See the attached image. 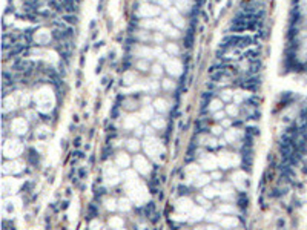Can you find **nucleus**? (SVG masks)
I'll return each instance as SVG.
<instances>
[{"mask_svg":"<svg viewBox=\"0 0 307 230\" xmlns=\"http://www.w3.org/2000/svg\"><path fill=\"white\" fill-rule=\"evenodd\" d=\"M292 43L296 54H293V68L300 57H306L302 69L307 71V0H295L292 15Z\"/></svg>","mask_w":307,"mask_h":230,"instance_id":"1","label":"nucleus"},{"mask_svg":"<svg viewBox=\"0 0 307 230\" xmlns=\"http://www.w3.org/2000/svg\"><path fill=\"white\" fill-rule=\"evenodd\" d=\"M221 106H223V100H221L220 97H218V98H213V100L211 101V103H209L207 109L213 114V112H217V110H220V109H221Z\"/></svg>","mask_w":307,"mask_h":230,"instance_id":"2","label":"nucleus"},{"mask_svg":"<svg viewBox=\"0 0 307 230\" xmlns=\"http://www.w3.org/2000/svg\"><path fill=\"white\" fill-rule=\"evenodd\" d=\"M154 109L155 110H158V112H161V114H164L167 110V108H166V101H164L163 98L161 100H155V103H154Z\"/></svg>","mask_w":307,"mask_h":230,"instance_id":"3","label":"nucleus"},{"mask_svg":"<svg viewBox=\"0 0 307 230\" xmlns=\"http://www.w3.org/2000/svg\"><path fill=\"white\" fill-rule=\"evenodd\" d=\"M203 195L204 196H207L209 200L211 198H215V196H218V192L213 187H204V192H203Z\"/></svg>","mask_w":307,"mask_h":230,"instance_id":"4","label":"nucleus"},{"mask_svg":"<svg viewBox=\"0 0 307 230\" xmlns=\"http://www.w3.org/2000/svg\"><path fill=\"white\" fill-rule=\"evenodd\" d=\"M226 112H227L229 115H232V117H237V115H240V112H241V110H240L235 104H229L227 108H226Z\"/></svg>","mask_w":307,"mask_h":230,"instance_id":"5","label":"nucleus"},{"mask_svg":"<svg viewBox=\"0 0 307 230\" xmlns=\"http://www.w3.org/2000/svg\"><path fill=\"white\" fill-rule=\"evenodd\" d=\"M209 181H211V176L203 175V176H200V178H198V181H195V186H197V187H201V186H206Z\"/></svg>","mask_w":307,"mask_h":230,"instance_id":"6","label":"nucleus"},{"mask_svg":"<svg viewBox=\"0 0 307 230\" xmlns=\"http://www.w3.org/2000/svg\"><path fill=\"white\" fill-rule=\"evenodd\" d=\"M152 124L155 127H158V129H163V127L166 126V121H164V118L157 117V118H154V120H152Z\"/></svg>","mask_w":307,"mask_h":230,"instance_id":"7","label":"nucleus"},{"mask_svg":"<svg viewBox=\"0 0 307 230\" xmlns=\"http://www.w3.org/2000/svg\"><path fill=\"white\" fill-rule=\"evenodd\" d=\"M88 216H89V218L99 216V209H97L94 204H89V207H88Z\"/></svg>","mask_w":307,"mask_h":230,"instance_id":"8","label":"nucleus"},{"mask_svg":"<svg viewBox=\"0 0 307 230\" xmlns=\"http://www.w3.org/2000/svg\"><path fill=\"white\" fill-rule=\"evenodd\" d=\"M244 134H249V135H252V137H256V135H260V129H258L256 126H247Z\"/></svg>","mask_w":307,"mask_h":230,"instance_id":"9","label":"nucleus"},{"mask_svg":"<svg viewBox=\"0 0 307 230\" xmlns=\"http://www.w3.org/2000/svg\"><path fill=\"white\" fill-rule=\"evenodd\" d=\"M207 200H209V198L204 196V195H200V196L197 198V201L200 202V206H201V207H211V202H209Z\"/></svg>","mask_w":307,"mask_h":230,"instance_id":"10","label":"nucleus"},{"mask_svg":"<svg viewBox=\"0 0 307 230\" xmlns=\"http://www.w3.org/2000/svg\"><path fill=\"white\" fill-rule=\"evenodd\" d=\"M232 94H230L229 91H223V92H220V98L223 100V101H230V98H232Z\"/></svg>","mask_w":307,"mask_h":230,"instance_id":"11","label":"nucleus"},{"mask_svg":"<svg viewBox=\"0 0 307 230\" xmlns=\"http://www.w3.org/2000/svg\"><path fill=\"white\" fill-rule=\"evenodd\" d=\"M128 147L131 149V150H137V149L140 147L138 140H129V141H128Z\"/></svg>","mask_w":307,"mask_h":230,"instance_id":"12","label":"nucleus"},{"mask_svg":"<svg viewBox=\"0 0 307 230\" xmlns=\"http://www.w3.org/2000/svg\"><path fill=\"white\" fill-rule=\"evenodd\" d=\"M224 115H226V114L220 109V110H217V112H213V118H215L217 121H221V120L224 118Z\"/></svg>","mask_w":307,"mask_h":230,"instance_id":"13","label":"nucleus"},{"mask_svg":"<svg viewBox=\"0 0 307 230\" xmlns=\"http://www.w3.org/2000/svg\"><path fill=\"white\" fill-rule=\"evenodd\" d=\"M163 87H164V89H172V87H173V81L172 80H163Z\"/></svg>","mask_w":307,"mask_h":230,"instance_id":"14","label":"nucleus"},{"mask_svg":"<svg viewBox=\"0 0 307 230\" xmlns=\"http://www.w3.org/2000/svg\"><path fill=\"white\" fill-rule=\"evenodd\" d=\"M220 212H226V213H233V209L229 206H221L220 207Z\"/></svg>","mask_w":307,"mask_h":230,"instance_id":"15","label":"nucleus"},{"mask_svg":"<svg viewBox=\"0 0 307 230\" xmlns=\"http://www.w3.org/2000/svg\"><path fill=\"white\" fill-rule=\"evenodd\" d=\"M223 130L224 129H223V126H221V124H220V127H213V129H212L213 135H221V134H223Z\"/></svg>","mask_w":307,"mask_h":230,"instance_id":"16","label":"nucleus"},{"mask_svg":"<svg viewBox=\"0 0 307 230\" xmlns=\"http://www.w3.org/2000/svg\"><path fill=\"white\" fill-rule=\"evenodd\" d=\"M178 190H180V195H188L189 193V189L186 187V186H180Z\"/></svg>","mask_w":307,"mask_h":230,"instance_id":"17","label":"nucleus"},{"mask_svg":"<svg viewBox=\"0 0 307 230\" xmlns=\"http://www.w3.org/2000/svg\"><path fill=\"white\" fill-rule=\"evenodd\" d=\"M220 123H221V126H223V127H227V126H230V124H232V123H233V121H230V120H227V118H223V120H221Z\"/></svg>","mask_w":307,"mask_h":230,"instance_id":"18","label":"nucleus"},{"mask_svg":"<svg viewBox=\"0 0 307 230\" xmlns=\"http://www.w3.org/2000/svg\"><path fill=\"white\" fill-rule=\"evenodd\" d=\"M120 209H121V210H123V209H124V210H128V209H129V206H128V201H126V200H124V201L121 200V201H120Z\"/></svg>","mask_w":307,"mask_h":230,"instance_id":"19","label":"nucleus"},{"mask_svg":"<svg viewBox=\"0 0 307 230\" xmlns=\"http://www.w3.org/2000/svg\"><path fill=\"white\" fill-rule=\"evenodd\" d=\"M212 176H213V178H221V174H220V172H215Z\"/></svg>","mask_w":307,"mask_h":230,"instance_id":"20","label":"nucleus"}]
</instances>
